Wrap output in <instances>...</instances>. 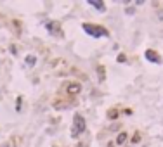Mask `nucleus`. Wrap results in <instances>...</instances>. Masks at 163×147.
Instances as JSON below:
<instances>
[{
	"instance_id": "nucleus-1",
	"label": "nucleus",
	"mask_w": 163,
	"mask_h": 147,
	"mask_svg": "<svg viewBox=\"0 0 163 147\" xmlns=\"http://www.w3.org/2000/svg\"><path fill=\"white\" fill-rule=\"evenodd\" d=\"M83 31H85L89 37L94 38H101V37H109V31L106 30L104 26H99V24H90V23H83L82 24Z\"/></svg>"
},
{
	"instance_id": "nucleus-2",
	"label": "nucleus",
	"mask_w": 163,
	"mask_h": 147,
	"mask_svg": "<svg viewBox=\"0 0 163 147\" xmlns=\"http://www.w3.org/2000/svg\"><path fill=\"white\" fill-rule=\"evenodd\" d=\"M85 126H87V125H85L83 116L76 113L73 116V125H71V137H73V139H78L82 133L85 132Z\"/></svg>"
},
{
	"instance_id": "nucleus-3",
	"label": "nucleus",
	"mask_w": 163,
	"mask_h": 147,
	"mask_svg": "<svg viewBox=\"0 0 163 147\" xmlns=\"http://www.w3.org/2000/svg\"><path fill=\"white\" fill-rule=\"evenodd\" d=\"M50 69H54L56 73H59V75H66L68 69H70V62H68L66 59H54L50 61Z\"/></svg>"
},
{
	"instance_id": "nucleus-4",
	"label": "nucleus",
	"mask_w": 163,
	"mask_h": 147,
	"mask_svg": "<svg viewBox=\"0 0 163 147\" xmlns=\"http://www.w3.org/2000/svg\"><path fill=\"white\" fill-rule=\"evenodd\" d=\"M64 92H66L68 95H78L82 92V85L78 81H68L66 85H64Z\"/></svg>"
},
{
	"instance_id": "nucleus-5",
	"label": "nucleus",
	"mask_w": 163,
	"mask_h": 147,
	"mask_svg": "<svg viewBox=\"0 0 163 147\" xmlns=\"http://www.w3.org/2000/svg\"><path fill=\"white\" fill-rule=\"evenodd\" d=\"M146 59L149 61V62H153V64H161V56H160L156 50H153V49H149V50H146Z\"/></svg>"
},
{
	"instance_id": "nucleus-6",
	"label": "nucleus",
	"mask_w": 163,
	"mask_h": 147,
	"mask_svg": "<svg viewBox=\"0 0 163 147\" xmlns=\"http://www.w3.org/2000/svg\"><path fill=\"white\" fill-rule=\"evenodd\" d=\"M45 28H47L50 33H56V35H59V37H63V31H61L59 23H52V21H47V23H45Z\"/></svg>"
},
{
	"instance_id": "nucleus-7",
	"label": "nucleus",
	"mask_w": 163,
	"mask_h": 147,
	"mask_svg": "<svg viewBox=\"0 0 163 147\" xmlns=\"http://www.w3.org/2000/svg\"><path fill=\"white\" fill-rule=\"evenodd\" d=\"M87 2H89V5L96 7L99 12H104V11H106V4H104L103 0H87Z\"/></svg>"
},
{
	"instance_id": "nucleus-8",
	"label": "nucleus",
	"mask_w": 163,
	"mask_h": 147,
	"mask_svg": "<svg viewBox=\"0 0 163 147\" xmlns=\"http://www.w3.org/2000/svg\"><path fill=\"white\" fill-rule=\"evenodd\" d=\"M127 139H129V133H127V132H120L118 137H116V144H118V145H123V144L127 142Z\"/></svg>"
},
{
	"instance_id": "nucleus-9",
	"label": "nucleus",
	"mask_w": 163,
	"mask_h": 147,
	"mask_svg": "<svg viewBox=\"0 0 163 147\" xmlns=\"http://www.w3.org/2000/svg\"><path fill=\"white\" fill-rule=\"evenodd\" d=\"M118 114H120V111L116 109H111V111H108V118H109V120H116V118H118Z\"/></svg>"
},
{
	"instance_id": "nucleus-10",
	"label": "nucleus",
	"mask_w": 163,
	"mask_h": 147,
	"mask_svg": "<svg viewBox=\"0 0 163 147\" xmlns=\"http://www.w3.org/2000/svg\"><path fill=\"white\" fill-rule=\"evenodd\" d=\"M97 73H99V81H104V80H106V75H104V66H97Z\"/></svg>"
},
{
	"instance_id": "nucleus-11",
	"label": "nucleus",
	"mask_w": 163,
	"mask_h": 147,
	"mask_svg": "<svg viewBox=\"0 0 163 147\" xmlns=\"http://www.w3.org/2000/svg\"><path fill=\"white\" fill-rule=\"evenodd\" d=\"M26 64H28V66H35V62H37V57H35V56H26Z\"/></svg>"
},
{
	"instance_id": "nucleus-12",
	"label": "nucleus",
	"mask_w": 163,
	"mask_h": 147,
	"mask_svg": "<svg viewBox=\"0 0 163 147\" xmlns=\"http://www.w3.org/2000/svg\"><path fill=\"white\" fill-rule=\"evenodd\" d=\"M139 142H141V133H135V135H134L132 137V144H139Z\"/></svg>"
},
{
	"instance_id": "nucleus-13",
	"label": "nucleus",
	"mask_w": 163,
	"mask_h": 147,
	"mask_svg": "<svg viewBox=\"0 0 163 147\" xmlns=\"http://www.w3.org/2000/svg\"><path fill=\"white\" fill-rule=\"evenodd\" d=\"M116 61H118V62H127V56H125V54H118Z\"/></svg>"
},
{
	"instance_id": "nucleus-14",
	"label": "nucleus",
	"mask_w": 163,
	"mask_h": 147,
	"mask_svg": "<svg viewBox=\"0 0 163 147\" xmlns=\"http://www.w3.org/2000/svg\"><path fill=\"white\" fill-rule=\"evenodd\" d=\"M21 102H23V97H18V100H16V111H21Z\"/></svg>"
},
{
	"instance_id": "nucleus-15",
	"label": "nucleus",
	"mask_w": 163,
	"mask_h": 147,
	"mask_svg": "<svg viewBox=\"0 0 163 147\" xmlns=\"http://www.w3.org/2000/svg\"><path fill=\"white\" fill-rule=\"evenodd\" d=\"M127 14H134V7H127Z\"/></svg>"
},
{
	"instance_id": "nucleus-16",
	"label": "nucleus",
	"mask_w": 163,
	"mask_h": 147,
	"mask_svg": "<svg viewBox=\"0 0 163 147\" xmlns=\"http://www.w3.org/2000/svg\"><path fill=\"white\" fill-rule=\"evenodd\" d=\"M108 147H115V144H113V142H109V144H108Z\"/></svg>"
}]
</instances>
